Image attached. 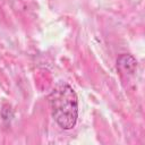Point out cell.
<instances>
[{
  "label": "cell",
  "instance_id": "2",
  "mask_svg": "<svg viewBox=\"0 0 145 145\" xmlns=\"http://www.w3.org/2000/svg\"><path fill=\"white\" fill-rule=\"evenodd\" d=\"M137 67L136 59L130 54H121L117 60V68L121 74H133Z\"/></svg>",
  "mask_w": 145,
  "mask_h": 145
},
{
  "label": "cell",
  "instance_id": "1",
  "mask_svg": "<svg viewBox=\"0 0 145 145\" xmlns=\"http://www.w3.org/2000/svg\"><path fill=\"white\" fill-rule=\"evenodd\" d=\"M51 113L56 122L65 130L75 127L78 117V100L76 92L66 83L53 87L49 95Z\"/></svg>",
  "mask_w": 145,
  "mask_h": 145
}]
</instances>
